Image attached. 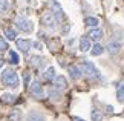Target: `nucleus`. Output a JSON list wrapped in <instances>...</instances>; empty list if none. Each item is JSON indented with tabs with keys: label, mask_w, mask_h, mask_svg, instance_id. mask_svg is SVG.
I'll return each instance as SVG.
<instances>
[{
	"label": "nucleus",
	"mask_w": 124,
	"mask_h": 121,
	"mask_svg": "<svg viewBox=\"0 0 124 121\" xmlns=\"http://www.w3.org/2000/svg\"><path fill=\"white\" fill-rule=\"evenodd\" d=\"M2 83L6 86V88L11 89H17L20 86V80H18V75L14 69H5L2 74Z\"/></svg>",
	"instance_id": "f257e3e1"
},
{
	"label": "nucleus",
	"mask_w": 124,
	"mask_h": 121,
	"mask_svg": "<svg viewBox=\"0 0 124 121\" xmlns=\"http://www.w3.org/2000/svg\"><path fill=\"white\" fill-rule=\"evenodd\" d=\"M40 23L45 28H47V29H51V31H54L57 29V25H58V20L52 16L51 12H45L43 16L40 17Z\"/></svg>",
	"instance_id": "f03ea898"
},
{
	"label": "nucleus",
	"mask_w": 124,
	"mask_h": 121,
	"mask_svg": "<svg viewBox=\"0 0 124 121\" xmlns=\"http://www.w3.org/2000/svg\"><path fill=\"white\" fill-rule=\"evenodd\" d=\"M47 6L51 8V14L57 18V20H63V18H64V11H63V8L60 6L58 2H55V0H49V2H47Z\"/></svg>",
	"instance_id": "7ed1b4c3"
},
{
	"label": "nucleus",
	"mask_w": 124,
	"mask_h": 121,
	"mask_svg": "<svg viewBox=\"0 0 124 121\" xmlns=\"http://www.w3.org/2000/svg\"><path fill=\"white\" fill-rule=\"evenodd\" d=\"M16 26H17V29H20L22 32H26V34H29L34 31V25H32V22L31 20H28V18H17L16 20Z\"/></svg>",
	"instance_id": "20e7f679"
},
{
	"label": "nucleus",
	"mask_w": 124,
	"mask_h": 121,
	"mask_svg": "<svg viewBox=\"0 0 124 121\" xmlns=\"http://www.w3.org/2000/svg\"><path fill=\"white\" fill-rule=\"evenodd\" d=\"M80 69H81V74H86L89 77H100L98 69L95 67L93 63H90V61H83V65H81Z\"/></svg>",
	"instance_id": "39448f33"
},
{
	"label": "nucleus",
	"mask_w": 124,
	"mask_h": 121,
	"mask_svg": "<svg viewBox=\"0 0 124 121\" xmlns=\"http://www.w3.org/2000/svg\"><path fill=\"white\" fill-rule=\"evenodd\" d=\"M31 94L34 95L37 100L45 98V92H43V88H41V84L39 83V81H34V83L31 84Z\"/></svg>",
	"instance_id": "423d86ee"
},
{
	"label": "nucleus",
	"mask_w": 124,
	"mask_h": 121,
	"mask_svg": "<svg viewBox=\"0 0 124 121\" xmlns=\"http://www.w3.org/2000/svg\"><path fill=\"white\" fill-rule=\"evenodd\" d=\"M16 45L22 52H28L32 48V41L29 38H18V40H16Z\"/></svg>",
	"instance_id": "0eeeda50"
},
{
	"label": "nucleus",
	"mask_w": 124,
	"mask_h": 121,
	"mask_svg": "<svg viewBox=\"0 0 124 121\" xmlns=\"http://www.w3.org/2000/svg\"><path fill=\"white\" fill-rule=\"evenodd\" d=\"M54 86H55V89L63 90V89L68 88V80H66L63 75H58V77H55V78H54Z\"/></svg>",
	"instance_id": "6e6552de"
},
{
	"label": "nucleus",
	"mask_w": 124,
	"mask_h": 121,
	"mask_svg": "<svg viewBox=\"0 0 124 121\" xmlns=\"http://www.w3.org/2000/svg\"><path fill=\"white\" fill-rule=\"evenodd\" d=\"M103 38V31L100 28H93V29L89 31V40H93V41H98Z\"/></svg>",
	"instance_id": "1a4fd4ad"
},
{
	"label": "nucleus",
	"mask_w": 124,
	"mask_h": 121,
	"mask_svg": "<svg viewBox=\"0 0 124 121\" xmlns=\"http://www.w3.org/2000/svg\"><path fill=\"white\" fill-rule=\"evenodd\" d=\"M26 121H46V118L43 117L40 112H37V110H31V112L28 113Z\"/></svg>",
	"instance_id": "9d476101"
},
{
	"label": "nucleus",
	"mask_w": 124,
	"mask_h": 121,
	"mask_svg": "<svg viewBox=\"0 0 124 121\" xmlns=\"http://www.w3.org/2000/svg\"><path fill=\"white\" fill-rule=\"evenodd\" d=\"M120 49H121V43H120V41H110V43L107 45V51L110 52L112 55L118 54V52H120Z\"/></svg>",
	"instance_id": "9b49d317"
},
{
	"label": "nucleus",
	"mask_w": 124,
	"mask_h": 121,
	"mask_svg": "<svg viewBox=\"0 0 124 121\" xmlns=\"http://www.w3.org/2000/svg\"><path fill=\"white\" fill-rule=\"evenodd\" d=\"M90 48H92V45H90L89 37H81V40H80V51H81V52H87Z\"/></svg>",
	"instance_id": "f8f14e48"
},
{
	"label": "nucleus",
	"mask_w": 124,
	"mask_h": 121,
	"mask_svg": "<svg viewBox=\"0 0 124 121\" xmlns=\"http://www.w3.org/2000/svg\"><path fill=\"white\" fill-rule=\"evenodd\" d=\"M69 74H70V78H74V80H80L81 78V69L77 66H70L69 67Z\"/></svg>",
	"instance_id": "ddd939ff"
},
{
	"label": "nucleus",
	"mask_w": 124,
	"mask_h": 121,
	"mask_svg": "<svg viewBox=\"0 0 124 121\" xmlns=\"http://www.w3.org/2000/svg\"><path fill=\"white\" fill-rule=\"evenodd\" d=\"M116 100L120 103H124V81L118 83V86H116Z\"/></svg>",
	"instance_id": "4468645a"
},
{
	"label": "nucleus",
	"mask_w": 124,
	"mask_h": 121,
	"mask_svg": "<svg viewBox=\"0 0 124 121\" xmlns=\"http://www.w3.org/2000/svg\"><path fill=\"white\" fill-rule=\"evenodd\" d=\"M3 101V103H6V104H12V103H16V100H17V97L14 95V94H3L2 95V98H0Z\"/></svg>",
	"instance_id": "2eb2a0df"
},
{
	"label": "nucleus",
	"mask_w": 124,
	"mask_h": 121,
	"mask_svg": "<svg viewBox=\"0 0 124 121\" xmlns=\"http://www.w3.org/2000/svg\"><path fill=\"white\" fill-rule=\"evenodd\" d=\"M8 60H9L11 65H18V63H20V57H18V54H17L16 51H9Z\"/></svg>",
	"instance_id": "dca6fc26"
},
{
	"label": "nucleus",
	"mask_w": 124,
	"mask_h": 121,
	"mask_svg": "<svg viewBox=\"0 0 124 121\" xmlns=\"http://www.w3.org/2000/svg\"><path fill=\"white\" fill-rule=\"evenodd\" d=\"M103 52H104V48H103L101 45H98V43H97V45H93L92 48H90V54H92L93 57H97V55H101Z\"/></svg>",
	"instance_id": "f3484780"
},
{
	"label": "nucleus",
	"mask_w": 124,
	"mask_h": 121,
	"mask_svg": "<svg viewBox=\"0 0 124 121\" xmlns=\"http://www.w3.org/2000/svg\"><path fill=\"white\" fill-rule=\"evenodd\" d=\"M31 65L32 66H35V67H41L43 65H45V58H43V57H32L31 58Z\"/></svg>",
	"instance_id": "a211bd4d"
},
{
	"label": "nucleus",
	"mask_w": 124,
	"mask_h": 121,
	"mask_svg": "<svg viewBox=\"0 0 124 121\" xmlns=\"http://www.w3.org/2000/svg\"><path fill=\"white\" fill-rule=\"evenodd\" d=\"M5 37L8 38V40H17V32H16V29H11V28H6L5 29Z\"/></svg>",
	"instance_id": "6ab92c4d"
},
{
	"label": "nucleus",
	"mask_w": 124,
	"mask_h": 121,
	"mask_svg": "<svg viewBox=\"0 0 124 121\" xmlns=\"http://www.w3.org/2000/svg\"><path fill=\"white\" fill-rule=\"evenodd\" d=\"M55 77H57V75H55V69H54L52 66L47 67L46 72H45V78H46V80H54Z\"/></svg>",
	"instance_id": "aec40b11"
},
{
	"label": "nucleus",
	"mask_w": 124,
	"mask_h": 121,
	"mask_svg": "<svg viewBox=\"0 0 124 121\" xmlns=\"http://www.w3.org/2000/svg\"><path fill=\"white\" fill-rule=\"evenodd\" d=\"M84 23H86L87 26H90V28H97L100 22H98V18H95V17H87V18L84 20Z\"/></svg>",
	"instance_id": "412c9836"
},
{
	"label": "nucleus",
	"mask_w": 124,
	"mask_h": 121,
	"mask_svg": "<svg viewBox=\"0 0 124 121\" xmlns=\"http://www.w3.org/2000/svg\"><path fill=\"white\" fill-rule=\"evenodd\" d=\"M90 118H92V121H103V113L95 109V110H92V113H90Z\"/></svg>",
	"instance_id": "4be33fe9"
},
{
	"label": "nucleus",
	"mask_w": 124,
	"mask_h": 121,
	"mask_svg": "<svg viewBox=\"0 0 124 121\" xmlns=\"http://www.w3.org/2000/svg\"><path fill=\"white\" fill-rule=\"evenodd\" d=\"M9 8V0H0V14H5Z\"/></svg>",
	"instance_id": "5701e85b"
},
{
	"label": "nucleus",
	"mask_w": 124,
	"mask_h": 121,
	"mask_svg": "<svg viewBox=\"0 0 124 121\" xmlns=\"http://www.w3.org/2000/svg\"><path fill=\"white\" fill-rule=\"evenodd\" d=\"M9 120H11V121H20V110H18V109L12 110L11 115H9Z\"/></svg>",
	"instance_id": "b1692460"
},
{
	"label": "nucleus",
	"mask_w": 124,
	"mask_h": 121,
	"mask_svg": "<svg viewBox=\"0 0 124 121\" xmlns=\"http://www.w3.org/2000/svg\"><path fill=\"white\" fill-rule=\"evenodd\" d=\"M6 49H8V43H6V40L0 38V51H6Z\"/></svg>",
	"instance_id": "393cba45"
},
{
	"label": "nucleus",
	"mask_w": 124,
	"mask_h": 121,
	"mask_svg": "<svg viewBox=\"0 0 124 121\" xmlns=\"http://www.w3.org/2000/svg\"><path fill=\"white\" fill-rule=\"evenodd\" d=\"M23 81H25V84H26V86L29 84V81H31V75L28 74V72H25V74H23Z\"/></svg>",
	"instance_id": "a878e982"
},
{
	"label": "nucleus",
	"mask_w": 124,
	"mask_h": 121,
	"mask_svg": "<svg viewBox=\"0 0 124 121\" xmlns=\"http://www.w3.org/2000/svg\"><path fill=\"white\" fill-rule=\"evenodd\" d=\"M32 46H34L35 49H39V51H41V49H43V45H41L40 41H34V43H32Z\"/></svg>",
	"instance_id": "bb28decb"
},
{
	"label": "nucleus",
	"mask_w": 124,
	"mask_h": 121,
	"mask_svg": "<svg viewBox=\"0 0 124 121\" xmlns=\"http://www.w3.org/2000/svg\"><path fill=\"white\" fill-rule=\"evenodd\" d=\"M51 97H54V100H60V94H57L55 90H51Z\"/></svg>",
	"instance_id": "cd10ccee"
},
{
	"label": "nucleus",
	"mask_w": 124,
	"mask_h": 121,
	"mask_svg": "<svg viewBox=\"0 0 124 121\" xmlns=\"http://www.w3.org/2000/svg\"><path fill=\"white\" fill-rule=\"evenodd\" d=\"M74 121H84V120L80 118V117H74Z\"/></svg>",
	"instance_id": "c85d7f7f"
},
{
	"label": "nucleus",
	"mask_w": 124,
	"mask_h": 121,
	"mask_svg": "<svg viewBox=\"0 0 124 121\" xmlns=\"http://www.w3.org/2000/svg\"><path fill=\"white\" fill-rule=\"evenodd\" d=\"M3 66V60H0V67H2Z\"/></svg>",
	"instance_id": "c756f323"
}]
</instances>
